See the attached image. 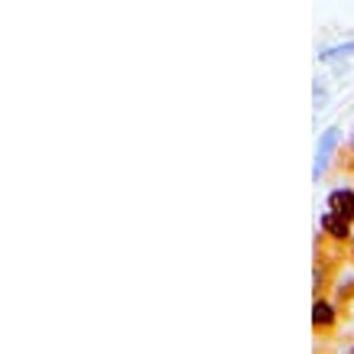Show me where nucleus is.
I'll list each match as a JSON object with an SVG mask.
<instances>
[{
  "label": "nucleus",
  "instance_id": "2",
  "mask_svg": "<svg viewBox=\"0 0 354 354\" xmlns=\"http://www.w3.org/2000/svg\"><path fill=\"white\" fill-rule=\"evenodd\" d=\"M332 302L338 306V312H342V319H344V315L351 312V302H354V279H342V283L335 286Z\"/></svg>",
  "mask_w": 354,
  "mask_h": 354
},
{
  "label": "nucleus",
  "instance_id": "4",
  "mask_svg": "<svg viewBox=\"0 0 354 354\" xmlns=\"http://www.w3.org/2000/svg\"><path fill=\"white\" fill-rule=\"evenodd\" d=\"M335 169H338V172H348V176H354V137H351V147H344V150L338 153V162H335Z\"/></svg>",
  "mask_w": 354,
  "mask_h": 354
},
{
  "label": "nucleus",
  "instance_id": "1",
  "mask_svg": "<svg viewBox=\"0 0 354 354\" xmlns=\"http://www.w3.org/2000/svg\"><path fill=\"white\" fill-rule=\"evenodd\" d=\"M338 325H342V312L332 302V296L328 299H315V306H312V332H315V342L319 344L335 342Z\"/></svg>",
  "mask_w": 354,
  "mask_h": 354
},
{
  "label": "nucleus",
  "instance_id": "3",
  "mask_svg": "<svg viewBox=\"0 0 354 354\" xmlns=\"http://www.w3.org/2000/svg\"><path fill=\"white\" fill-rule=\"evenodd\" d=\"M335 140H338V130H328L322 137V143H319V162H315V179H322L325 166H328V153L335 150Z\"/></svg>",
  "mask_w": 354,
  "mask_h": 354
},
{
  "label": "nucleus",
  "instance_id": "5",
  "mask_svg": "<svg viewBox=\"0 0 354 354\" xmlns=\"http://www.w3.org/2000/svg\"><path fill=\"white\" fill-rule=\"evenodd\" d=\"M342 354H354V344H348V348H344V351Z\"/></svg>",
  "mask_w": 354,
  "mask_h": 354
}]
</instances>
